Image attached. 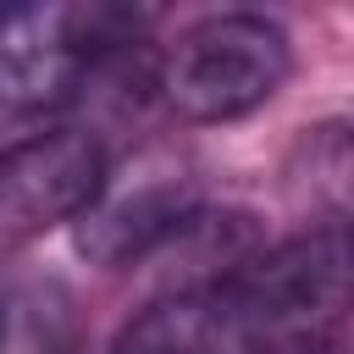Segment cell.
I'll use <instances>...</instances> for the list:
<instances>
[{
    "label": "cell",
    "mask_w": 354,
    "mask_h": 354,
    "mask_svg": "<svg viewBox=\"0 0 354 354\" xmlns=\"http://www.w3.org/2000/svg\"><path fill=\"white\" fill-rule=\"evenodd\" d=\"M155 11L138 6H28L0 11V105L55 111L83 83L149 44Z\"/></svg>",
    "instance_id": "6da1fadb"
},
{
    "label": "cell",
    "mask_w": 354,
    "mask_h": 354,
    "mask_svg": "<svg viewBox=\"0 0 354 354\" xmlns=\"http://www.w3.org/2000/svg\"><path fill=\"white\" fill-rule=\"evenodd\" d=\"M293 72V44L282 22L260 11H216L160 44L149 61V88L183 122H238L260 111Z\"/></svg>",
    "instance_id": "7a4b0ae2"
},
{
    "label": "cell",
    "mask_w": 354,
    "mask_h": 354,
    "mask_svg": "<svg viewBox=\"0 0 354 354\" xmlns=\"http://www.w3.org/2000/svg\"><path fill=\"white\" fill-rule=\"evenodd\" d=\"M260 354H343L348 321V232L304 227L288 243L260 249L232 282Z\"/></svg>",
    "instance_id": "3957f363"
},
{
    "label": "cell",
    "mask_w": 354,
    "mask_h": 354,
    "mask_svg": "<svg viewBox=\"0 0 354 354\" xmlns=\"http://www.w3.org/2000/svg\"><path fill=\"white\" fill-rule=\"evenodd\" d=\"M111 177L105 144L83 127H50L0 149V249L77 221Z\"/></svg>",
    "instance_id": "277c9868"
},
{
    "label": "cell",
    "mask_w": 354,
    "mask_h": 354,
    "mask_svg": "<svg viewBox=\"0 0 354 354\" xmlns=\"http://www.w3.org/2000/svg\"><path fill=\"white\" fill-rule=\"evenodd\" d=\"M199 210L194 177L177 160H138L127 177H105L100 199L72 221V243L83 260L122 271L155 260V249Z\"/></svg>",
    "instance_id": "5b68a950"
},
{
    "label": "cell",
    "mask_w": 354,
    "mask_h": 354,
    "mask_svg": "<svg viewBox=\"0 0 354 354\" xmlns=\"http://www.w3.org/2000/svg\"><path fill=\"white\" fill-rule=\"evenodd\" d=\"M111 354H260L227 288L155 293L111 343Z\"/></svg>",
    "instance_id": "8992f818"
},
{
    "label": "cell",
    "mask_w": 354,
    "mask_h": 354,
    "mask_svg": "<svg viewBox=\"0 0 354 354\" xmlns=\"http://www.w3.org/2000/svg\"><path fill=\"white\" fill-rule=\"evenodd\" d=\"M77 299L61 277L0 282V354H72Z\"/></svg>",
    "instance_id": "52a82bcc"
}]
</instances>
